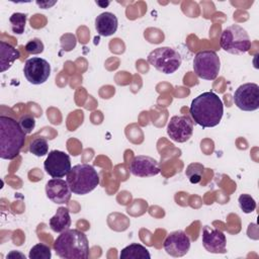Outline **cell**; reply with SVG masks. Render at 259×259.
<instances>
[{"mask_svg": "<svg viewBox=\"0 0 259 259\" xmlns=\"http://www.w3.org/2000/svg\"><path fill=\"white\" fill-rule=\"evenodd\" d=\"M189 112L196 124L203 128L213 127L222 120L224 104L219 95L207 91L199 94L191 101Z\"/></svg>", "mask_w": 259, "mask_h": 259, "instance_id": "obj_1", "label": "cell"}, {"mask_svg": "<svg viewBox=\"0 0 259 259\" xmlns=\"http://www.w3.org/2000/svg\"><path fill=\"white\" fill-rule=\"evenodd\" d=\"M25 143V133L18 121L9 116H0V157L4 160L16 158Z\"/></svg>", "mask_w": 259, "mask_h": 259, "instance_id": "obj_2", "label": "cell"}, {"mask_svg": "<svg viewBox=\"0 0 259 259\" xmlns=\"http://www.w3.org/2000/svg\"><path fill=\"white\" fill-rule=\"evenodd\" d=\"M54 250L63 259H87L89 257L88 239L82 231L68 229L56 239Z\"/></svg>", "mask_w": 259, "mask_h": 259, "instance_id": "obj_3", "label": "cell"}, {"mask_svg": "<svg viewBox=\"0 0 259 259\" xmlns=\"http://www.w3.org/2000/svg\"><path fill=\"white\" fill-rule=\"evenodd\" d=\"M67 182L72 193L84 195L93 191L99 185L100 178L92 165L82 163L71 168L67 175Z\"/></svg>", "mask_w": 259, "mask_h": 259, "instance_id": "obj_4", "label": "cell"}, {"mask_svg": "<svg viewBox=\"0 0 259 259\" xmlns=\"http://www.w3.org/2000/svg\"><path fill=\"white\" fill-rule=\"evenodd\" d=\"M221 48L232 55H242L251 49V40L247 31L238 24L226 27L220 39Z\"/></svg>", "mask_w": 259, "mask_h": 259, "instance_id": "obj_5", "label": "cell"}, {"mask_svg": "<svg viewBox=\"0 0 259 259\" xmlns=\"http://www.w3.org/2000/svg\"><path fill=\"white\" fill-rule=\"evenodd\" d=\"M148 62L156 70L164 74H173L181 65L180 54L170 47H160L148 55Z\"/></svg>", "mask_w": 259, "mask_h": 259, "instance_id": "obj_6", "label": "cell"}, {"mask_svg": "<svg viewBox=\"0 0 259 259\" xmlns=\"http://www.w3.org/2000/svg\"><path fill=\"white\" fill-rule=\"evenodd\" d=\"M221 69V61L214 51L204 50L196 53L193 60V71L203 80H214Z\"/></svg>", "mask_w": 259, "mask_h": 259, "instance_id": "obj_7", "label": "cell"}, {"mask_svg": "<svg viewBox=\"0 0 259 259\" xmlns=\"http://www.w3.org/2000/svg\"><path fill=\"white\" fill-rule=\"evenodd\" d=\"M235 105L243 111H254L259 108V86L256 83L240 85L234 93Z\"/></svg>", "mask_w": 259, "mask_h": 259, "instance_id": "obj_8", "label": "cell"}, {"mask_svg": "<svg viewBox=\"0 0 259 259\" xmlns=\"http://www.w3.org/2000/svg\"><path fill=\"white\" fill-rule=\"evenodd\" d=\"M23 74L30 84L40 85L49 79L51 75V65L42 58L32 57L25 61Z\"/></svg>", "mask_w": 259, "mask_h": 259, "instance_id": "obj_9", "label": "cell"}, {"mask_svg": "<svg viewBox=\"0 0 259 259\" xmlns=\"http://www.w3.org/2000/svg\"><path fill=\"white\" fill-rule=\"evenodd\" d=\"M44 168L47 174L53 178H62L67 176L72 168L70 156L59 150L49 152L47 159L44 162Z\"/></svg>", "mask_w": 259, "mask_h": 259, "instance_id": "obj_10", "label": "cell"}, {"mask_svg": "<svg viewBox=\"0 0 259 259\" xmlns=\"http://www.w3.org/2000/svg\"><path fill=\"white\" fill-rule=\"evenodd\" d=\"M169 138L176 143L188 141L193 134V121L188 115H174L167 124Z\"/></svg>", "mask_w": 259, "mask_h": 259, "instance_id": "obj_11", "label": "cell"}, {"mask_svg": "<svg viewBox=\"0 0 259 259\" xmlns=\"http://www.w3.org/2000/svg\"><path fill=\"white\" fill-rule=\"evenodd\" d=\"M163 247L168 255L182 257L190 249V239L183 231H174L166 237Z\"/></svg>", "mask_w": 259, "mask_h": 259, "instance_id": "obj_12", "label": "cell"}, {"mask_svg": "<svg viewBox=\"0 0 259 259\" xmlns=\"http://www.w3.org/2000/svg\"><path fill=\"white\" fill-rule=\"evenodd\" d=\"M130 170L136 177H152L161 172L159 162L156 159L145 155L134 157L131 162Z\"/></svg>", "mask_w": 259, "mask_h": 259, "instance_id": "obj_13", "label": "cell"}, {"mask_svg": "<svg viewBox=\"0 0 259 259\" xmlns=\"http://www.w3.org/2000/svg\"><path fill=\"white\" fill-rule=\"evenodd\" d=\"M201 241L204 249L209 253H226L227 239L221 230L204 226L202 228Z\"/></svg>", "mask_w": 259, "mask_h": 259, "instance_id": "obj_14", "label": "cell"}, {"mask_svg": "<svg viewBox=\"0 0 259 259\" xmlns=\"http://www.w3.org/2000/svg\"><path fill=\"white\" fill-rule=\"evenodd\" d=\"M46 194L47 197L53 202L63 204L70 200L72 191L67 180H63L61 178H53L46 184Z\"/></svg>", "mask_w": 259, "mask_h": 259, "instance_id": "obj_15", "label": "cell"}, {"mask_svg": "<svg viewBox=\"0 0 259 259\" xmlns=\"http://www.w3.org/2000/svg\"><path fill=\"white\" fill-rule=\"evenodd\" d=\"M117 17L111 12H102L95 18V29L101 36H110L116 32Z\"/></svg>", "mask_w": 259, "mask_h": 259, "instance_id": "obj_16", "label": "cell"}, {"mask_svg": "<svg viewBox=\"0 0 259 259\" xmlns=\"http://www.w3.org/2000/svg\"><path fill=\"white\" fill-rule=\"evenodd\" d=\"M50 228L56 233H62L68 230L71 226L70 211L65 206H60L56 213L50 219Z\"/></svg>", "mask_w": 259, "mask_h": 259, "instance_id": "obj_17", "label": "cell"}, {"mask_svg": "<svg viewBox=\"0 0 259 259\" xmlns=\"http://www.w3.org/2000/svg\"><path fill=\"white\" fill-rule=\"evenodd\" d=\"M20 57L19 52L6 41H0V71L5 72L8 70L14 61Z\"/></svg>", "mask_w": 259, "mask_h": 259, "instance_id": "obj_18", "label": "cell"}, {"mask_svg": "<svg viewBox=\"0 0 259 259\" xmlns=\"http://www.w3.org/2000/svg\"><path fill=\"white\" fill-rule=\"evenodd\" d=\"M120 259H151V254L146 247L133 243L124 247L119 253Z\"/></svg>", "mask_w": 259, "mask_h": 259, "instance_id": "obj_19", "label": "cell"}, {"mask_svg": "<svg viewBox=\"0 0 259 259\" xmlns=\"http://www.w3.org/2000/svg\"><path fill=\"white\" fill-rule=\"evenodd\" d=\"M26 18H27V15L25 13H20V12H15L9 17L11 30L13 33L22 34L24 32Z\"/></svg>", "mask_w": 259, "mask_h": 259, "instance_id": "obj_20", "label": "cell"}, {"mask_svg": "<svg viewBox=\"0 0 259 259\" xmlns=\"http://www.w3.org/2000/svg\"><path fill=\"white\" fill-rule=\"evenodd\" d=\"M204 171V166L199 163H191L186 168V176L188 177L190 183L197 184L200 182L202 178V174Z\"/></svg>", "mask_w": 259, "mask_h": 259, "instance_id": "obj_21", "label": "cell"}, {"mask_svg": "<svg viewBox=\"0 0 259 259\" xmlns=\"http://www.w3.org/2000/svg\"><path fill=\"white\" fill-rule=\"evenodd\" d=\"M29 259H51V248L42 243H38L31 247L28 254Z\"/></svg>", "mask_w": 259, "mask_h": 259, "instance_id": "obj_22", "label": "cell"}, {"mask_svg": "<svg viewBox=\"0 0 259 259\" xmlns=\"http://www.w3.org/2000/svg\"><path fill=\"white\" fill-rule=\"evenodd\" d=\"M29 152L36 157H42L49 152V144L45 138H36L29 145Z\"/></svg>", "mask_w": 259, "mask_h": 259, "instance_id": "obj_23", "label": "cell"}, {"mask_svg": "<svg viewBox=\"0 0 259 259\" xmlns=\"http://www.w3.org/2000/svg\"><path fill=\"white\" fill-rule=\"evenodd\" d=\"M238 203H239L240 208L245 213H251L256 208L255 199L250 194H247V193H243L239 196Z\"/></svg>", "mask_w": 259, "mask_h": 259, "instance_id": "obj_24", "label": "cell"}, {"mask_svg": "<svg viewBox=\"0 0 259 259\" xmlns=\"http://www.w3.org/2000/svg\"><path fill=\"white\" fill-rule=\"evenodd\" d=\"M18 122L25 134H31L35 127V118L30 114L22 115Z\"/></svg>", "mask_w": 259, "mask_h": 259, "instance_id": "obj_25", "label": "cell"}, {"mask_svg": "<svg viewBox=\"0 0 259 259\" xmlns=\"http://www.w3.org/2000/svg\"><path fill=\"white\" fill-rule=\"evenodd\" d=\"M44 49H45V46L42 44V41L38 38H33V39H30L26 45H25V51L28 53V54H31V55H37V54H40L44 52Z\"/></svg>", "mask_w": 259, "mask_h": 259, "instance_id": "obj_26", "label": "cell"}, {"mask_svg": "<svg viewBox=\"0 0 259 259\" xmlns=\"http://www.w3.org/2000/svg\"><path fill=\"white\" fill-rule=\"evenodd\" d=\"M7 259H25V256L19 252V251H11L10 253H8V255L6 256Z\"/></svg>", "mask_w": 259, "mask_h": 259, "instance_id": "obj_27", "label": "cell"}, {"mask_svg": "<svg viewBox=\"0 0 259 259\" xmlns=\"http://www.w3.org/2000/svg\"><path fill=\"white\" fill-rule=\"evenodd\" d=\"M98 5H100L101 7H106V6H108L109 5V2L107 1V2H101V1H97L96 2Z\"/></svg>", "mask_w": 259, "mask_h": 259, "instance_id": "obj_28", "label": "cell"}]
</instances>
